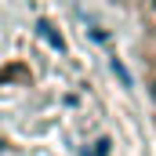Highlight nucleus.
I'll return each instance as SVG.
<instances>
[{
  "mask_svg": "<svg viewBox=\"0 0 156 156\" xmlns=\"http://www.w3.org/2000/svg\"><path fill=\"white\" fill-rule=\"evenodd\" d=\"M149 94H153V102H156V80H153V87H149Z\"/></svg>",
  "mask_w": 156,
  "mask_h": 156,
  "instance_id": "3",
  "label": "nucleus"
},
{
  "mask_svg": "<svg viewBox=\"0 0 156 156\" xmlns=\"http://www.w3.org/2000/svg\"><path fill=\"white\" fill-rule=\"evenodd\" d=\"M40 33H44V37L51 40V44H55V47H62V37H58V33H55V29H51V26H47V22H40Z\"/></svg>",
  "mask_w": 156,
  "mask_h": 156,
  "instance_id": "1",
  "label": "nucleus"
},
{
  "mask_svg": "<svg viewBox=\"0 0 156 156\" xmlns=\"http://www.w3.org/2000/svg\"><path fill=\"white\" fill-rule=\"evenodd\" d=\"M113 73H116V76L123 80V83H131V76H127V69H123V66H120V62H113Z\"/></svg>",
  "mask_w": 156,
  "mask_h": 156,
  "instance_id": "2",
  "label": "nucleus"
}]
</instances>
